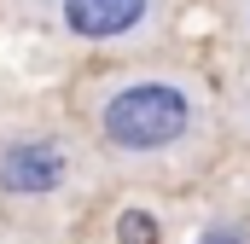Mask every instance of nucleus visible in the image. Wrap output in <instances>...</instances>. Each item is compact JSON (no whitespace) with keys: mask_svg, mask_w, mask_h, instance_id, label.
Returning <instances> with one entry per match:
<instances>
[{"mask_svg":"<svg viewBox=\"0 0 250 244\" xmlns=\"http://www.w3.org/2000/svg\"><path fill=\"white\" fill-rule=\"evenodd\" d=\"M99 128L111 145L123 151H163L175 140H187L192 128V93L181 81H128L105 99Z\"/></svg>","mask_w":250,"mask_h":244,"instance_id":"obj_1","label":"nucleus"},{"mask_svg":"<svg viewBox=\"0 0 250 244\" xmlns=\"http://www.w3.org/2000/svg\"><path fill=\"white\" fill-rule=\"evenodd\" d=\"M64 169H70L64 145H53V140H18V145L0 151V186L12 198H47V192H59Z\"/></svg>","mask_w":250,"mask_h":244,"instance_id":"obj_2","label":"nucleus"},{"mask_svg":"<svg viewBox=\"0 0 250 244\" xmlns=\"http://www.w3.org/2000/svg\"><path fill=\"white\" fill-rule=\"evenodd\" d=\"M157 0H59V23L76 41H123L146 29Z\"/></svg>","mask_w":250,"mask_h":244,"instance_id":"obj_3","label":"nucleus"},{"mask_svg":"<svg viewBox=\"0 0 250 244\" xmlns=\"http://www.w3.org/2000/svg\"><path fill=\"white\" fill-rule=\"evenodd\" d=\"M117 244H157V215L123 209V215H117Z\"/></svg>","mask_w":250,"mask_h":244,"instance_id":"obj_4","label":"nucleus"},{"mask_svg":"<svg viewBox=\"0 0 250 244\" xmlns=\"http://www.w3.org/2000/svg\"><path fill=\"white\" fill-rule=\"evenodd\" d=\"M198 244H245V233H239V227H209Z\"/></svg>","mask_w":250,"mask_h":244,"instance_id":"obj_5","label":"nucleus"},{"mask_svg":"<svg viewBox=\"0 0 250 244\" xmlns=\"http://www.w3.org/2000/svg\"><path fill=\"white\" fill-rule=\"evenodd\" d=\"M245 29H250V0H245Z\"/></svg>","mask_w":250,"mask_h":244,"instance_id":"obj_6","label":"nucleus"}]
</instances>
